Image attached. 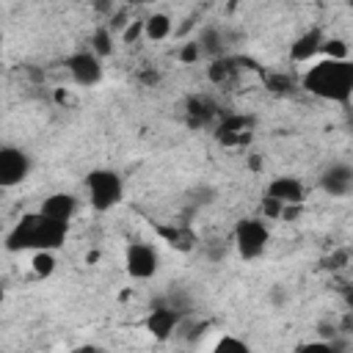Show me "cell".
I'll use <instances>...</instances> for the list:
<instances>
[{"instance_id":"obj_1","label":"cell","mask_w":353,"mask_h":353,"mask_svg":"<svg viewBox=\"0 0 353 353\" xmlns=\"http://www.w3.org/2000/svg\"><path fill=\"white\" fill-rule=\"evenodd\" d=\"M69 226L47 218L44 212H25L8 232H6V251L11 254H36V251H58L66 243Z\"/></svg>"},{"instance_id":"obj_2","label":"cell","mask_w":353,"mask_h":353,"mask_svg":"<svg viewBox=\"0 0 353 353\" xmlns=\"http://www.w3.org/2000/svg\"><path fill=\"white\" fill-rule=\"evenodd\" d=\"M298 88H303L306 94H312L317 99L347 105L353 97V63H350V58L347 61H331V58L312 61L303 69Z\"/></svg>"},{"instance_id":"obj_3","label":"cell","mask_w":353,"mask_h":353,"mask_svg":"<svg viewBox=\"0 0 353 353\" xmlns=\"http://www.w3.org/2000/svg\"><path fill=\"white\" fill-rule=\"evenodd\" d=\"M85 196L91 210L97 212H110L121 204L124 199V179L113 168H91L85 174Z\"/></svg>"},{"instance_id":"obj_4","label":"cell","mask_w":353,"mask_h":353,"mask_svg":"<svg viewBox=\"0 0 353 353\" xmlns=\"http://www.w3.org/2000/svg\"><path fill=\"white\" fill-rule=\"evenodd\" d=\"M232 243H234V251H237L240 259H245V262L259 259L270 245V229H268L265 218H243V221H237Z\"/></svg>"},{"instance_id":"obj_5","label":"cell","mask_w":353,"mask_h":353,"mask_svg":"<svg viewBox=\"0 0 353 353\" xmlns=\"http://www.w3.org/2000/svg\"><path fill=\"white\" fill-rule=\"evenodd\" d=\"M124 270L135 281H146L160 270V251L149 240H132L124 248Z\"/></svg>"},{"instance_id":"obj_6","label":"cell","mask_w":353,"mask_h":353,"mask_svg":"<svg viewBox=\"0 0 353 353\" xmlns=\"http://www.w3.org/2000/svg\"><path fill=\"white\" fill-rule=\"evenodd\" d=\"M30 168H33V160L25 149L11 146V143L0 146V188L3 190L22 185L30 176Z\"/></svg>"},{"instance_id":"obj_7","label":"cell","mask_w":353,"mask_h":353,"mask_svg":"<svg viewBox=\"0 0 353 353\" xmlns=\"http://www.w3.org/2000/svg\"><path fill=\"white\" fill-rule=\"evenodd\" d=\"M63 66H66L72 83L80 85V88H94V85L102 80V72H105V69H102V61H99L88 47L72 52V55L63 61Z\"/></svg>"},{"instance_id":"obj_8","label":"cell","mask_w":353,"mask_h":353,"mask_svg":"<svg viewBox=\"0 0 353 353\" xmlns=\"http://www.w3.org/2000/svg\"><path fill=\"white\" fill-rule=\"evenodd\" d=\"M182 317H188V314H182L179 309H174L171 303H165V298H160L157 303H152V309H149L143 325H146V331H149L157 342H168V339L176 334Z\"/></svg>"},{"instance_id":"obj_9","label":"cell","mask_w":353,"mask_h":353,"mask_svg":"<svg viewBox=\"0 0 353 353\" xmlns=\"http://www.w3.org/2000/svg\"><path fill=\"white\" fill-rule=\"evenodd\" d=\"M254 135V119L243 113H226L215 121V138L223 146H243Z\"/></svg>"},{"instance_id":"obj_10","label":"cell","mask_w":353,"mask_h":353,"mask_svg":"<svg viewBox=\"0 0 353 353\" xmlns=\"http://www.w3.org/2000/svg\"><path fill=\"white\" fill-rule=\"evenodd\" d=\"M265 199L276 201L281 210L284 207H303L306 201V188L298 176H290V174H281V176H273L265 188Z\"/></svg>"},{"instance_id":"obj_11","label":"cell","mask_w":353,"mask_h":353,"mask_svg":"<svg viewBox=\"0 0 353 353\" xmlns=\"http://www.w3.org/2000/svg\"><path fill=\"white\" fill-rule=\"evenodd\" d=\"M320 190L331 199H345L353 190V165L345 160H336L320 171Z\"/></svg>"},{"instance_id":"obj_12","label":"cell","mask_w":353,"mask_h":353,"mask_svg":"<svg viewBox=\"0 0 353 353\" xmlns=\"http://www.w3.org/2000/svg\"><path fill=\"white\" fill-rule=\"evenodd\" d=\"M221 119V110H218V102L207 94H190L185 99V121L196 130V127H210Z\"/></svg>"},{"instance_id":"obj_13","label":"cell","mask_w":353,"mask_h":353,"mask_svg":"<svg viewBox=\"0 0 353 353\" xmlns=\"http://www.w3.org/2000/svg\"><path fill=\"white\" fill-rule=\"evenodd\" d=\"M77 210H80V201H77V196L74 193H66V190H58V193H50L44 201H41V207H39V212H44L47 218H52V221H58V223H72V218L77 215Z\"/></svg>"},{"instance_id":"obj_14","label":"cell","mask_w":353,"mask_h":353,"mask_svg":"<svg viewBox=\"0 0 353 353\" xmlns=\"http://www.w3.org/2000/svg\"><path fill=\"white\" fill-rule=\"evenodd\" d=\"M323 41H325L323 30H317V28L303 30V33L290 44V61H292V63H312V61H317V55H320V50H323Z\"/></svg>"},{"instance_id":"obj_15","label":"cell","mask_w":353,"mask_h":353,"mask_svg":"<svg viewBox=\"0 0 353 353\" xmlns=\"http://www.w3.org/2000/svg\"><path fill=\"white\" fill-rule=\"evenodd\" d=\"M154 232H157V237L165 245H171L176 251H193V245L199 243L196 234H193V229L188 223H176V221L174 223H157Z\"/></svg>"},{"instance_id":"obj_16","label":"cell","mask_w":353,"mask_h":353,"mask_svg":"<svg viewBox=\"0 0 353 353\" xmlns=\"http://www.w3.org/2000/svg\"><path fill=\"white\" fill-rule=\"evenodd\" d=\"M193 41L199 44V52H201V55H207L210 61H212V58L226 55V44H229L226 30H223V28H218V25H207V28H201V33H199Z\"/></svg>"},{"instance_id":"obj_17","label":"cell","mask_w":353,"mask_h":353,"mask_svg":"<svg viewBox=\"0 0 353 353\" xmlns=\"http://www.w3.org/2000/svg\"><path fill=\"white\" fill-rule=\"evenodd\" d=\"M243 61L240 58H232V55H221V58H212L210 66H207V77L212 85H226L232 83L237 74H240V66Z\"/></svg>"},{"instance_id":"obj_18","label":"cell","mask_w":353,"mask_h":353,"mask_svg":"<svg viewBox=\"0 0 353 353\" xmlns=\"http://www.w3.org/2000/svg\"><path fill=\"white\" fill-rule=\"evenodd\" d=\"M171 33H174V22H171L168 14L154 11V14H149L143 19V39H149V41H165Z\"/></svg>"},{"instance_id":"obj_19","label":"cell","mask_w":353,"mask_h":353,"mask_svg":"<svg viewBox=\"0 0 353 353\" xmlns=\"http://www.w3.org/2000/svg\"><path fill=\"white\" fill-rule=\"evenodd\" d=\"M88 50L102 61V58H108V55H113V50H116V41H113V30L108 28V25H99L94 33H91V39H88Z\"/></svg>"},{"instance_id":"obj_20","label":"cell","mask_w":353,"mask_h":353,"mask_svg":"<svg viewBox=\"0 0 353 353\" xmlns=\"http://www.w3.org/2000/svg\"><path fill=\"white\" fill-rule=\"evenodd\" d=\"M55 254L52 251H36V254H30V270H33V276H39V279H47V276H52L55 273Z\"/></svg>"},{"instance_id":"obj_21","label":"cell","mask_w":353,"mask_h":353,"mask_svg":"<svg viewBox=\"0 0 353 353\" xmlns=\"http://www.w3.org/2000/svg\"><path fill=\"white\" fill-rule=\"evenodd\" d=\"M210 353H251V345L240 336H232V334H223L215 339V345L210 347Z\"/></svg>"},{"instance_id":"obj_22","label":"cell","mask_w":353,"mask_h":353,"mask_svg":"<svg viewBox=\"0 0 353 353\" xmlns=\"http://www.w3.org/2000/svg\"><path fill=\"white\" fill-rule=\"evenodd\" d=\"M268 88H270L273 94H292V91L298 88V80H292V77H287V74H270V77H268Z\"/></svg>"},{"instance_id":"obj_23","label":"cell","mask_w":353,"mask_h":353,"mask_svg":"<svg viewBox=\"0 0 353 353\" xmlns=\"http://www.w3.org/2000/svg\"><path fill=\"white\" fill-rule=\"evenodd\" d=\"M295 353H336V342L331 339H312V342H303L295 347Z\"/></svg>"},{"instance_id":"obj_24","label":"cell","mask_w":353,"mask_h":353,"mask_svg":"<svg viewBox=\"0 0 353 353\" xmlns=\"http://www.w3.org/2000/svg\"><path fill=\"white\" fill-rule=\"evenodd\" d=\"M199 58H201L199 44H196V41H185L182 50H179V61H182V63H196Z\"/></svg>"},{"instance_id":"obj_25","label":"cell","mask_w":353,"mask_h":353,"mask_svg":"<svg viewBox=\"0 0 353 353\" xmlns=\"http://www.w3.org/2000/svg\"><path fill=\"white\" fill-rule=\"evenodd\" d=\"M138 36H143V19H135V22H127V28H124V33H121V39H124V44H130V41H135Z\"/></svg>"},{"instance_id":"obj_26","label":"cell","mask_w":353,"mask_h":353,"mask_svg":"<svg viewBox=\"0 0 353 353\" xmlns=\"http://www.w3.org/2000/svg\"><path fill=\"white\" fill-rule=\"evenodd\" d=\"M3 301H6V290H3V284H0V306H3Z\"/></svg>"},{"instance_id":"obj_27","label":"cell","mask_w":353,"mask_h":353,"mask_svg":"<svg viewBox=\"0 0 353 353\" xmlns=\"http://www.w3.org/2000/svg\"><path fill=\"white\" fill-rule=\"evenodd\" d=\"M0 47H3V30H0Z\"/></svg>"},{"instance_id":"obj_28","label":"cell","mask_w":353,"mask_h":353,"mask_svg":"<svg viewBox=\"0 0 353 353\" xmlns=\"http://www.w3.org/2000/svg\"><path fill=\"white\" fill-rule=\"evenodd\" d=\"M0 353H3V350H0Z\"/></svg>"}]
</instances>
